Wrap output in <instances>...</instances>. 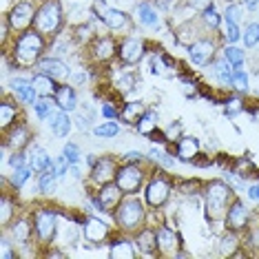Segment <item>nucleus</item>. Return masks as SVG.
Listing matches in <instances>:
<instances>
[{"label": "nucleus", "instance_id": "a18cd8bd", "mask_svg": "<svg viewBox=\"0 0 259 259\" xmlns=\"http://www.w3.org/2000/svg\"><path fill=\"white\" fill-rule=\"evenodd\" d=\"M233 87L237 89L239 93H246L248 91V75H246L244 69H235V73H233Z\"/></svg>", "mask_w": 259, "mask_h": 259}, {"label": "nucleus", "instance_id": "39448f33", "mask_svg": "<svg viewBox=\"0 0 259 259\" xmlns=\"http://www.w3.org/2000/svg\"><path fill=\"white\" fill-rule=\"evenodd\" d=\"M115 184L122 188L124 195H138L140 188L144 184V170L140 168V164L124 162L120 168H117Z\"/></svg>", "mask_w": 259, "mask_h": 259}, {"label": "nucleus", "instance_id": "412c9836", "mask_svg": "<svg viewBox=\"0 0 259 259\" xmlns=\"http://www.w3.org/2000/svg\"><path fill=\"white\" fill-rule=\"evenodd\" d=\"M91 51H93V58H96L98 62H107L113 56H117V45L111 36H104V38L96 40V45L91 47Z\"/></svg>", "mask_w": 259, "mask_h": 259}, {"label": "nucleus", "instance_id": "ea45409f", "mask_svg": "<svg viewBox=\"0 0 259 259\" xmlns=\"http://www.w3.org/2000/svg\"><path fill=\"white\" fill-rule=\"evenodd\" d=\"M117 133H120V126H117L115 122H104V124H100V126L93 128V135H96V138H102V140L115 138Z\"/></svg>", "mask_w": 259, "mask_h": 259}, {"label": "nucleus", "instance_id": "7ed1b4c3", "mask_svg": "<svg viewBox=\"0 0 259 259\" xmlns=\"http://www.w3.org/2000/svg\"><path fill=\"white\" fill-rule=\"evenodd\" d=\"M231 191L233 188L226 184V182H210L206 186V210H208V217L213 222L226 220L228 213V199H231Z\"/></svg>", "mask_w": 259, "mask_h": 259}, {"label": "nucleus", "instance_id": "473e14b6", "mask_svg": "<svg viewBox=\"0 0 259 259\" xmlns=\"http://www.w3.org/2000/svg\"><path fill=\"white\" fill-rule=\"evenodd\" d=\"M31 224L27 220H18L11 226V237H14L18 244H29V239H31Z\"/></svg>", "mask_w": 259, "mask_h": 259}, {"label": "nucleus", "instance_id": "bf43d9fd", "mask_svg": "<svg viewBox=\"0 0 259 259\" xmlns=\"http://www.w3.org/2000/svg\"><path fill=\"white\" fill-rule=\"evenodd\" d=\"M191 5L193 7H197V9H206L210 5V0H191Z\"/></svg>", "mask_w": 259, "mask_h": 259}, {"label": "nucleus", "instance_id": "0e129e2a", "mask_svg": "<svg viewBox=\"0 0 259 259\" xmlns=\"http://www.w3.org/2000/svg\"><path fill=\"white\" fill-rule=\"evenodd\" d=\"M259 0H244V5H248V7H255Z\"/></svg>", "mask_w": 259, "mask_h": 259}, {"label": "nucleus", "instance_id": "5fc2aeb1", "mask_svg": "<svg viewBox=\"0 0 259 259\" xmlns=\"http://www.w3.org/2000/svg\"><path fill=\"white\" fill-rule=\"evenodd\" d=\"M226 182H228V186H233L237 193L244 191V184H241V180L237 178V173H235V170H233V173H226Z\"/></svg>", "mask_w": 259, "mask_h": 259}, {"label": "nucleus", "instance_id": "ddd939ff", "mask_svg": "<svg viewBox=\"0 0 259 259\" xmlns=\"http://www.w3.org/2000/svg\"><path fill=\"white\" fill-rule=\"evenodd\" d=\"M213 56H215V42L210 38H197L188 45V58H191L193 64H197V67L210 64Z\"/></svg>", "mask_w": 259, "mask_h": 259}, {"label": "nucleus", "instance_id": "e433bc0d", "mask_svg": "<svg viewBox=\"0 0 259 259\" xmlns=\"http://www.w3.org/2000/svg\"><path fill=\"white\" fill-rule=\"evenodd\" d=\"M54 104L56 102H49V98H42V100H38L36 104H33V111H36V117L38 120H51L54 117Z\"/></svg>", "mask_w": 259, "mask_h": 259}, {"label": "nucleus", "instance_id": "79ce46f5", "mask_svg": "<svg viewBox=\"0 0 259 259\" xmlns=\"http://www.w3.org/2000/svg\"><path fill=\"white\" fill-rule=\"evenodd\" d=\"M224 58H226V60L231 62L235 69H239L241 64H244V60H246V58H244V51H241L239 47H233V45L224 49Z\"/></svg>", "mask_w": 259, "mask_h": 259}, {"label": "nucleus", "instance_id": "f8f14e48", "mask_svg": "<svg viewBox=\"0 0 259 259\" xmlns=\"http://www.w3.org/2000/svg\"><path fill=\"white\" fill-rule=\"evenodd\" d=\"M96 11H98V18L104 22L109 29H113V31H120V29H126L128 27V16L124 14V11H120V9H111L107 7V3L104 0H98L96 5Z\"/></svg>", "mask_w": 259, "mask_h": 259}, {"label": "nucleus", "instance_id": "1a4fd4ad", "mask_svg": "<svg viewBox=\"0 0 259 259\" xmlns=\"http://www.w3.org/2000/svg\"><path fill=\"white\" fill-rule=\"evenodd\" d=\"M117 160L115 157H100V160H96V164L91 166V182L98 186H104L109 184V182H115V175H117Z\"/></svg>", "mask_w": 259, "mask_h": 259}, {"label": "nucleus", "instance_id": "a211bd4d", "mask_svg": "<svg viewBox=\"0 0 259 259\" xmlns=\"http://www.w3.org/2000/svg\"><path fill=\"white\" fill-rule=\"evenodd\" d=\"M135 20L146 29H160V25H162L157 9H153V5H149V3H142L135 7Z\"/></svg>", "mask_w": 259, "mask_h": 259}, {"label": "nucleus", "instance_id": "423d86ee", "mask_svg": "<svg viewBox=\"0 0 259 259\" xmlns=\"http://www.w3.org/2000/svg\"><path fill=\"white\" fill-rule=\"evenodd\" d=\"M36 11L38 9H33V5L29 3V0L16 3L14 7H11V11L7 14L9 27L14 29V31H27V29L33 25V20H36Z\"/></svg>", "mask_w": 259, "mask_h": 259}, {"label": "nucleus", "instance_id": "6e6552de", "mask_svg": "<svg viewBox=\"0 0 259 259\" xmlns=\"http://www.w3.org/2000/svg\"><path fill=\"white\" fill-rule=\"evenodd\" d=\"M124 199V193H122V188L115 184V182H109V184L100 186L98 191V197L91 199L93 206H96L98 210H115L117 204Z\"/></svg>", "mask_w": 259, "mask_h": 259}, {"label": "nucleus", "instance_id": "8fccbe9b", "mask_svg": "<svg viewBox=\"0 0 259 259\" xmlns=\"http://www.w3.org/2000/svg\"><path fill=\"white\" fill-rule=\"evenodd\" d=\"M226 20H233V22H239L241 20V7L239 5H228L226 7V14H224Z\"/></svg>", "mask_w": 259, "mask_h": 259}, {"label": "nucleus", "instance_id": "f3484780", "mask_svg": "<svg viewBox=\"0 0 259 259\" xmlns=\"http://www.w3.org/2000/svg\"><path fill=\"white\" fill-rule=\"evenodd\" d=\"M11 91H14V96L18 98L22 104H36L38 102V91L33 89V82H29V80L14 78V82H11Z\"/></svg>", "mask_w": 259, "mask_h": 259}, {"label": "nucleus", "instance_id": "393cba45", "mask_svg": "<svg viewBox=\"0 0 259 259\" xmlns=\"http://www.w3.org/2000/svg\"><path fill=\"white\" fill-rule=\"evenodd\" d=\"M33 89L38 91V96L40 98H49V96H56V91H58V84H56V78H51V75H47V73H36L33 75Z\"/></svg>", "mask_w": 259, "mask_h": 259}, {"label": "nucleus", "instance_id": "58836bf2", "mask_svg": "<svg viewBox=\"0 0 259 259\" xmlns=\"http://www.w3.org/2000/svg\"><path fill=\"white\" fill-rule=\"evenodd\" d=\"M235 233L237 231H231V233H226L222 237V246H220L222 255H235V248H237V244H239V239H237V235Z\"/></svg>", "mask_w": 259, "mask_h": 259}, {"label": "nucleus", "instance_id": "864d4df0", "mask_svg": "<svg viewBox=\"0 0 259 259\" xmlns=\"http://www.w3.org/2000/svg\"><path fill=\"white\" fill-rule=\"evenodd\" d=\"M9 164H11V168H20V166H27V157L22 155L20 151H14V155H11Z\"/></svg>", "mask_w": 259, "mask_h": 259}, {"label": "nucleus", "instance_id": "aec40b11", "mask_svg": "<svg viewBox=\"0 0 259 259\" xmlns=\"http://www.w3.org/2000/svg\"><path fill=\"white\" fill-rule=\"evenodd\" d=\"M199 155V142L193 135H182L178 140V157L182 162H195Z\"/></svg>", "mask_w": 259, "mask_h": 259}, {"label": "nucleus", "instance_id": "a19ab883", "mask_svg": "<svg viewBox=\"0 0 259 259\" xmlns=\"http://www.w3.org/2000/svg\"><path fill=\"white\" fill-rule=\"evenodd\" d=\"M244 45L252 49V47L259 45V22H250V25H246V31H244Z\"/></svg>", "mask_w": 259, "mask_h": 259}, {"label": "nucleus", "instance_id": "2eb2a0df", "mask_svg": "<svg viewBox=\"0 0 259 259\" xmlns=\"http://www.w3.org/2000/svg\"><path fill=\"white\" fill-rule=\"evenodd\" d=\"M178 246H180V237L173 228L168 226L157 228V252H162V255H178Z\"/></svg>", "mask_w": 259, "mask_h": 259}, {"label": "nucleus", "instance_id": "2f4dec72", "mask_svg": "<svg viewBox=\"0 0 259 259\" xmlns=\"http://www.w3.org/2000/svg\"><path fill=\"white\" fill-rule=\"evenodd\" d=\"M25 144H29V128L27 126H16L14 131L7 135V146L14 151H20Z\"/></svg>", "mask_w": 259, "mask_h": 259}, {"label": "nucleus", "instance_id": "20e7f679", "mask_svg": "<svg viewBox=\"0 0 259 259\" xmlns=\"http://www.w3.org/2000/svg\"><path fill=\"white\" fill-rule=\"evenodd\" d=\"M62 25V7L58 0H45L42 5L36 11V20H33V27L36 31H40L42 36H51L56 33Z\"/></svg>", "mask_w": 259, "mask_h": 259}, {"label": "nucleus", "instance_id": "4be33fe9", "mask_svg": "<svg viewBox=\"0 0 259 259\" xmlns=\"http://www.w3.org/2000/svg\"><path fill=\"white\" fill-rule=\"evenodd\" d=\"M27 164L31 166V170H36V173H42V170H47L54 164V160H51L49 155H47L45 149H40V146L33 144L31 149H29V155H27Z\"/></svg>", "mask_w": 259, "mask_h": 259}, {"label": "nucleus", "instance_id": "6e6d98bb", "mask_svg": "<svg viewBox=\"0 0 259 259\" xmlns=\"http://www.w3.org/2000/svg\"><path fill=\"white\" fill-rule=\"evenodd\" d=\"M122 160H124V162H133V164H140V162L144 160V155L140 151H128V153L122 155Z\"/></svg>", "mask_w": 259, "mask_h": 259}, {"label": "nucleus", "instance_id": "f03ea898", "mask_svg": "<svg viewBox=\"0 0 259 259\" xmlns=\"http://www.w3.org/2000/svg\"><path fill=\"white\" fill-rule=\"evenodd\" d=\"M113 215L120 228H124V231H138L146 220V208H144L142 199H138L135 195H126L117 204Z\"/></svg>", "mask_w": 259, "mask_h": 259}, {"label": "nucleus", "instance_id": "cd10ccee", "mask_svg": "<svg viewBox=\"0 0 259 259\" xmlns=\"http://www.w3.org/2000/svg\"><path fill=\"white\" fill-rule=\"evenodd\" d=\"M58 188V173L54 168V164H51L47 170L40 173V180H38V191L42 193V195H54Z\"/></svg>", "mask_w": 259, "mask_h": 259}, {"label": "nucleus", "instance_id": "c85d7f7f", "mask_svg": "<svg viewBox=\"0 0 259 259\" xmlns=\"http://www.w3.org/2000/svg\"><path fill=\"white\" fill-rule=\"evenodd\" d=\"M213 73H215V78L220 80L222 84L233 87V73H235V67L226 60V58H222V60H215V62H213Z\"/></svg>", "mask_w": 259, "mask_h": 259}, {"label": "nucleus", "instance_id": "f704fd0d", "mask_svg": "<svg viewBox=\"0 0 259 259\" xmlns=\"http://www.w3.org/2000/svg\"><path fill=\"white\" fill-rule=\"evenodd\" d=\"M135 84H138V75L131 73V71H122L115 78V87L120 93H131L135 89Z\"/></svg>", "mask_w": 259, "mask_h": 259}, {"label": "nucleus", "instance_id": "7c9ffc66", "mask_svg": "<svg viewBox=\"0 0 259 259\" xmlns=\"http://www.w3.org/2000/svg\"><path fill=\"white\" fill-rule=\"evenodd\" d=\"M157 122H160V117L153 113V111H146L135 126H138L140 135H144V138H153V135H157Z\"/></svg>", "mask_w": 259, "mask_h": 259}, {"label": "nucleus", "instance_id": "49530a36", "mask_svg": "<svg viewBox=\"0 0 259 259\" xmlns=\"http://www.w3.org/2000/svg\"><path fill=\"white\" fill-rule=\"evenodd\" d=\"M62 155L67 157L69 166H71V164H80V149H78V144L67 142V144H64V149H62Z\"/></svg>", "mask_w": 259, "mask_h": 259}, {"label": "nucleus", "instance_id": "052dcab7", "mask_svg": "<svg viewBox=\"0 0 259 259\" xmlns=\"http://www.w3.org/2000/svg\"><path fill=\"white\" fill-rule=\"evenodd\" d=\"M157 3H160L162 9H170L173 5H178V0H157Z\"/></svg>", "mask_w": 259, "mask_h": 259}, {"label": "nucleus", "instance_id": "c756f323", "mask_svg": "<svg viewBox=\"0 0 259 259\" xmlns=\"http://www.w3.org/2000/svg\"><path fill=\"white\" fill-rule=\"evenodd\" d=\"M138 252H135L133 244L128 239H115L111 244V250H109V257L113 259H133Z\"/></svg>", "mask_w": 259, "mask_h": 259}, {"label": "nucleus", "instance_id": "3c124183", "mask_svg": "<svg viewBox=\"0 0 259 259\" xmlns=\"http://www.w3.org/2000/svg\"><path fill=\"white\" fill-rule=\"evenodd\" d=\"M54 168H56L58 178H64V175L69 173V162H67V157H64V155L58 157V160L54 162Z\"/></svg>", "mask_w": 259, "mask_h": 259}, {"label": "nucleus", "instance_id": "37998d69", "mask_svg": "<svg viewBox=\"0 0 259 259\" xmlns=\"http://www.w3.org/2000/svg\"><path fill=\"white\" fill-rule=\"evenodd\" d=\"M224 38H226V42H237V40L241 38L237 22H233V20H226V18H224Z\"/></svg>", "mask_w": 259, "mask_h": 259}, {"label": "nucleus", "instance_id": "13d9d810", "mask_svg": "<svg viewBox=\"0 0 259 259\" xmlns=\"http://www.w3.org/2000/svg\"><path fill=\"white\" fill-rule=\"evenodd\" d=\"M248 197L252 199V202H259V182L248 188Z\"/></svg>", "mask_w": 259, "mask_h": 259}, {"label": "nucleus", "instance_id": "4d7b16f0", "mask_svg": "<svg viewBox=\"0 0 259 259\" xmlns=\"http://www.w3.org/2000/svg\"><path fill=\"white\" fill-rule=\"evenodd\" d=\"M102 115L107 117V120H115L120 113L113 109V104H111V102H102Z\"/></svg>", "mask_w": 259, "mask_h": 259}, {"label": "nucleus", "instance_id": "c03bdc74", "mask_svg": "<svg viewBox=\"0 0 259 259\" xmlns=\"http://www.w3.org/2000/svg\"><path fill=\"white\" fill-rule=\"evenodd\" d=\"M149 155H151V160H155V162H160L162 166H173L175 160L168 155L164 149H157V146H151V151H149Z\"/></svg>", "mask_w": 259, "mask_h": 259}, {"label": "nucleus", "instance_id": "f257e3e1", "mask_svg": "<svg viewBox=\"0 0 259 259\" xmlns=\"http://www.w3.org/2000/svg\"><path fill=\"white\" fill-rule=\"evenodd\" d=\"M45 51V38L40 31H25L16 40L14 47V60L18 67H31L40 62V56Z\"/></svg>", "mask_w": 259, "mask_h": 259}, {"label": "nucleus", "instance_id": "680f3d73", "mask_svg": "<svg viewBox=\"0 0 259 259\" xmlns=\"http://www.w3.org/2000/svg\"><path fill=\"white\" fill-rule=\"evenodd\" d=\"M87 78H89L87 73H78V75H73V82H75V84H84Z\"/></svg>", "mask_w": 259, "mask_h": 259}, {"label": "nucleus", "instance_id": "bb28decb", "mask_svg": "<svg viewBox=\"0 0 259 259\" xmlns=\"http://www.w3.org/2000/svg\"><path fill=\"white\" fill-rule=\"evenodd\" d=\"M49 122H51V131H54V135H58V138H67L69 131H71V117L62 109H58Z\"/></svg>", "mask_w": 259, "mask_h": 259}, {"label": "nucleus", "instance_id": "e2e57ef3", "mask_svg": "<svg viewBox=\"0 0 259 259\" xmlns=\"http://www.w3.org/2000/svg\"><path fill=\"white\" fill-rule=\"evenodd\" d=\"M75 120H78L80 131H87V128H89V120H84V117H75Z\"/></svg>", "mask_w": 259, "mask_h": 259}, {"label": "nucleus", "instance_id": "9b49d317", "mask_svg": "<svg viewBox=\"0 0 259 259\" xmlns=\"http://www.w3.org/2000/svg\"><path fill=\"white\" fill-rule=\"evenodd\" d=\"M146 54V42L142 38H124L117 45V58L124 64H135L140 62Z\"/></svg>", "mask_w": 259, "mask_h": 259}, {"label": "nucleus", "instance_id": "9d476101", "mask_svg": "<svg viewBox=\"0 0 259 259\" xmlns=\"http://www.w3.org/2000/svg\"><path fill=\"white\" fill-rule=\"evenodd\" d=\"M33 231H36L40 241H51L56 237V231H58V215L49 208L38 210L36 220H33Z\"/></svg>", "mask_w": 259, "mask_h": 259}, {"label": "nucleus", "instance_id": "a878e982", "mask_svg": "<svg viewBox=\"0 0 259 259\" xmlns=\"http://www.w3.org/2000/svg\"><path fill=\"white\" fill-rule=\"evenodd\" d=\"M146 113L144 109V102H140V100H135V102H126L124 107L120 111V120L124 122V124H138L140 117Z\"/></svg>", "mask_w": 259, "mask_h": 259}, {"label": "nucleus", "instance_id": "c9c22d12", "mask_svg": "<svg viewBox=\"0 0 259 259\" xmlns=\"http://www.w3.org/2000/svg\"><path fill=\"white\" fill-rule=\"evenodd\" d=\"M202 22H204V27H208V29H220L222 25V18H220V14H217V9H215V5L210 3L206 9H202Z\"/></svg>", "mask_w": 259, "mask_h": 259}, {"label": "nucleus", "instance_id": "de8ad7c7", "mask_svg": "<svg viewBox=\"0 0 259 259\" xmlns=\"http://www.w3.org/2000/svg\"><path fill=\"white\" fill-rule=\"evenodd\" d=\"M182 138V122H173L166 131H164V140H168V142H178Z\"/></svg>", "mask_w": 259, "mask_h": 259}, {"label": "nucleus", "instance_id": "5701e85b", "mask_svg": "<svg viewBox=\"0 0 259 259\" xmlns=\"http://www.w3.org/2000/svg\"><path fill=\"white\" fill-rule=\"evenodd\" d=\"M54 98H56L58 109L67 111V113H71V111L78 109V98H75V91H73L69 84L58 87V91H56V96H54Z\"/></svg>", "mask_w": 259, "mask_h": 259}, {"label": "nucleus", "instance_id": "4468645a", "mask_svg": "<svg viewBox=\"0 0 259 259\" xmlns=\"http://www.w3.org/2000/svg\"><path fill=\"white\" fill-rule=\"evenodd\" d=\"M109 233H111V228L104 220L87 217V220L82 222V235H84V239L89 241V244H100V241H104L109 237Z\"/></svg>", "mask_w": 259, "mask_h": 259}, {"label": "nucleus", "instance_id": "dca6fc26", "mask_svg": "<svg viewBox=\"0 0 259 259\" xmlns=\"http://www.w3.org/2000/svg\"><path fill=\"white\" fill-rule=\"evenodd\" d=\"M248 208H246L241 202H233L231 204V208H228V213H226V226H231V231H244L246 226H248Z\"/></svg>", "mask_w": 259, "mask_h": 259}, {"label": "nucleus", "instance_id": "4c0bfd02", "mask_svg": "<svg viewBox=\"0 0 259 259\" xmlns=\"http://www.w3.org/2000/svg\"><path fill=\"white\" fill-rule=\"evenodd\" d=\"M31 178V166H20V168H14V173H11V186L14 188H22Z\"/></svg>", "mask_w": 259, "mask_h": 259}, {"label": "nucleus", "instance_id": "0eeeda50", "mask_svg": "<svg viewBox=\"0 0 259 259\" xmlns=\"http://www.w3.org/2000/svg\"><path fill=\"white\" fill-rule=\"evenodd\" d=\"M170 197V184L166 178H162V175H155V178H151V182L146 184L144 188V199L146 204L153 206V208H160L168 202Z\"/></svg>", "mask_w": 259, "mask_h": 259}, {"label": "nucleus", "instance_id": "09e8293b", "mask_svg": "<svg viewBox=\"0 0 259 259\" xmlns=\"http://www.w3.org/2000/svg\"><path fill=\"white\" fill-rule=\"evenodd\" d=\"M151 71H153V73H157V75L168 73L166 64H164V60H162L160 56H151Z\"/></svg>", "mask_w": 259, "mask_h": 259}, {"label": "nucleus", "instance_id": "603ef678", "mask_svg": "<svg viewBox=\"0 0 259 259\" xmlns=\"http://www.w3.org/2000/svg\"><path fill=\"white\" fill-rule=\"evenodd\" d=\"M11 210H14V204H11V199L5 195V197H3V226H7V224H9Z\"/></svg>", "mask_w": 259, "mask_h": 259}, {"label": "nucleus", "instance_id": "72a5a7b5", "mask_svg": "<svg viewBox=\"0 0 259 259\" xmlns=\"http://www.w3.org/2000/svg\"><path fill=\"white\" fill-rule=\"evenodd\" d=\"M16 117H18V109H16V104H11L9 100H5V102L0 104V126L7 131V128L16 122Z\"/></svg>", "mask_w": 259, "mask_h": 259}, {"label": "nucleus", "instance_id": "6ab92c4d", "mask_svg": "<svg viewBox=\"0 0 259 259\" xmlns=\"http://www.w3.org/2000/svg\"><path fill=\"white\" fill-rule=\"evenodd\" d=\"M38 69L42 73L51 75V78H56V80H64L69 75V67L60 60V58H40Z\"/></svg>", "mask_w": 259, "mask_h": 259}, {"label": "nucleus", "instance_id": "b1692460", "mask_svg": "<svg viewBox=\"0 0 259 259\" xmlns=\"http://www.w3.org/2000/svg\"><path fill=\"white\" fill-rule=\"evenodd\" d=\"M135 246H138L140 252H144V255L157 252V231H153V228H142V231L138 233V237H135Z\"/></svg>", "mask_w": 259, "mask_h": 259}]
</instances>
